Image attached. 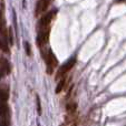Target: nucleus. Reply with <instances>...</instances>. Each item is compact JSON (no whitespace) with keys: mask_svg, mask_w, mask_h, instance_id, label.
<instances>
[{"mask_svg":"<svg viewBox=\"0 0 126 126\" xmlns=\"http://www.w3.org/2000/svg\"><path fill=\"white\" fill-rule=\"evenodd\" d=\"M44 58H45V62H46V66H47V73L53 74L55 69L58 66L57 58L55 57V54H54L50 50L46 51V53L44 54Z\"/></svg>","mask_w":126,"mask_h":126,"instance_id":"nucleus-1","label":"nucleus"},{"mask_svg":"<svg viewBox=\"0 0 126 126\" xmlns=\"http://www.w3.org/2000/svg\"><path fill=\"white\" fill-rule=\"evenodd\" d=\"M75 63H76V59L75 58H71L69 61H67L65 64H63L57 71V74H56V81H58V80H60L62 78L66 76L67 73H68V72L74 67Z\"/></svg>","mask_w":126,"mask_h":126,"instance_id":"nucleus-2","label":"nucleus"},{"mask_svg":"<svg viewBox=\"0 0 126 126\" xmlns=\"http://www.w3.org/2000/svg\"><path fill=\"white\" fill-rule=\"evenodd\" d=\"M58 81H59V82H58L57 87H56V93H60V92L64 90L65 85H66V83H67V75L64 76V78H62L60 80H58Z\"/></svg>","mask_w":126,"mask_h":126,"instance_id":"nucleus-10","label":"nucleus"},{"mask_svg":"<svg viewBox=\"0 0 126 126\" xmlns=\"http://www.w3.org/2000/svg\"><path fill=\"white\" fill-rule=\"evenodd\" d=\"M11 71L10 62L6 58H0V80L3 79L6 75H8Z\"/></svg>","mask_w":126,"mask_h":126,"instance_id":"nucleus-6","label":"nucleus"},{"mask_svg":"<svg viewBox=\"0 0 126 126\" xmlns=\"http://www.w3.org/2000/svg\"><path fill=\"white\" fill-rule=\"evenodd\" d=\"M25 47H26V52H27V54L28 55H30L31 54V48H30V46H29V43L28 42H26V43H25Z\"/></svg>","mask_w":126,"mask_h":126,"instance_id":"nucleus-13","label":"nucleus"},{"mask_svg":"<svg viewBox=\"0 0 126 126\" xmlns=\"http://www.w3.org/2000/svg\"><path fill=\"white\" fill-rule=\"evenodd\" d=\"M49 33H50V27L45 29H38V35H37V44L40 48H44L49 40Z\"/></svg>","mask_w":126,"mask_h":126,"instance_id":"nucleus-3","label":"nucleus"},{"mask_svg":"<svg viewBox=\"0 0 126 126\" xmlns=\"http://www.w3.org/2000/svg\"><path fill=\"white\" fill-rule=\"evenodd\" d=\"M71 126H78V122H77V121H76V122H74V123H73V125H71Z\"/></svg>","mask_w":126,"mask_h":126,"instance_id":"nucleus-15","label":"nucleus"},{"mask_svg":"<svg viewBox=\"0 0 126 126\" xmlns=\"http://www.w3.org/2000/svg\"><path fill=\"white\" fill-rule=\"evenodd\" d=\"M0 35L1 39L4 41H8V31L6 30V24H4V18L2 16V12L0 10ZM9 43V42H8Z\"/></svg>","mask_w":126,"mask_h":126,"instance_id":"nucleus-8","label":"nucleus"},{"mask_svg":"<svg viewBox=\"0 0 126 126\" xmlns=\"http://www.w3.org/2000/svg\"><path fill=\"white\" fill-rule=\"evenodd\" d=\"M8 41H4L0 38V49H1L2 52L4 53H9V47H8Z\"/></svg>","mask_w":126,"mask_h":126,"instance_id":"nucleus-11","label":"nucleus"},{"mask_svg":"<svg viewBox=\"0 0 126 126\" xmlns=\"http://www.w3.org/2000/svg\"><path fill=\"white\" fill-rule=\"evenodd\" d=\"M53 2V0H39L37 2V6H36V10H35V13L36 16H41L48 10L49 6L50 3Z\"/></svg>","mask_w":126,"mask_h":126,"instance_id":"nucleus-5","label":"nucleus"},{"mask_svg":"<svg viewBox=\"0 0 126 126\" xmlns=\"http://www.w3.org/2000/svg\"><path fill=\"white\" fill-rule=\"evenodd\" d=\"M56 11H49V12H46L44 15H41V18H40L39 22H38V29H45L50 27L51 21H53L54 17H55Z\"/></svg>","mask_w":126,"mask_h":126,"instance_id":"nucleus-4","label":"nucleus"},{"mask_svg":"<svg viewBox=\"0 0 126 126\" xmlns=\"http://www.w3.org/2000/svg\"><path fill=\"white\" fill-rule=\"evenodd\" d=\"M9 86L7 84L0 85V105H3L8 103L9 100Z\"/></svg>","mask_w":126,"mask_h":126,"instance_id":"nucleus-7","label":"nucleus"},{"mask_svg":"<svg viewBox=\"0 0 126 126\" xmlns=\"http://www.w3.org/2000/svg\"><path fill=\"white\" fill-rule=\"evenodd\" d=\"M8 42L9 44H13V35H12V29H8Z\"/></svg>","mask_w":126,"mask_h":126,"instance_id":"nucleus-12","label":"nucleus"},{"mask_svg":"<svg viewBox=\"0 0 126 126\" xmlns=\"http://www.w3.org/2000/svg\"><path fill=\"white\" fill-rule=\"evenodd\" d=\"M66 111L68 114H75L76 111H77V103L74 102V101H70L66 104Z\"/></svg>","mask_w":126,"mask_h":126,"instance_id":"nucleus-9","label":"nucleus"},{"mask_svg":"<svg viewBox=\"0 0 126 126\" xmlns=\"http://www.w3.org/2000/svg\"><path fill=\"white\" fill-rule=\"evenodd\" d=\"M37 106H38V113L39 114H41V107H40V101H39V98L37 97Z\"/></svg>","mask_w":126,"mask_h":126,"instance_id":"nucleus-14","label":"nucleus"}]
</instances>
